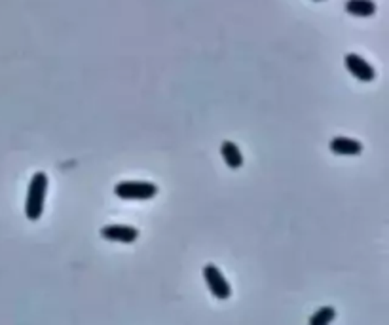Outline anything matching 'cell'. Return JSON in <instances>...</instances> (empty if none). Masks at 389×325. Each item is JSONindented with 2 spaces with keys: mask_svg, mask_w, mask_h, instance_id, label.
I'll return each instance as SVG.
<instances>
[{
  "mask_svg": "<svg viewBox=\"0 0 389 325\" xmlns=\"http://www.w3.org/2000/svg\"><path fill=\"white\" fill-rule=\"evenodd\" d=\"M48 179L46 172H34L29 183V193H27L25 202V215L29 221H38L44 213V204H46L48 193Z\"/></svg>",
  "mask_w": 389,
  "mask_h": 325,
  "instance_id": "cell-1",
  "label": "cell"
},
{
  "mask_svg": "<svg viewBox=\"0 0 389 325\" xmlns=\"http://www.w3.org/2000/svg\"><path fill=\"white\" fill-rule=\"evenodd\" d=\"M344 61H346V67H348L351 76L359 80V82H372V80L376 78L374 67L370 65L365 57H361L359 53H348Z\"/></svg>",
  "mask_w": 389,
  "mask_h": 325,
  "instance_id": "cell-4",
  "label": "cell"
},
{
  "mask_svg": "<svg viewBox=\"0 0 389 325\" xmlns=\"http://www.w3.org/2000/svg\"><path fill=\"white\" fill-rule=\"evenodd\" d=\"M101 236L108 242L133 244L139 238V228L129 225H105L101 228Z\"/></svg>",
  "mask_w": 389,
  "mask_h": 325,
  "instance_id": "cell-5",
  "label": "cell"
},
{
  "mask_svg": "<svg viewBox=\"0 0 389 325\" xmlns=\"http://www.w3.org/2000/svg\"><path fill=\"white\" fill-rule=\"evenodd\" d=\"M220 154H222V160H225L226 166L230 170H239L243 166V154H241L239 146L234 141H225L220 145Z\"/></svg>",
  "mask_w": 389,
  "mask_h": 325,
  "instance_id": "cell-7",
  "label": "cell"
},
{
  "mask_svg": "<svg viewBox=\"0 0 389 325\" xmlns=\"http://www.w3.org/2000/svg\"><path fill=\"white\" fill-rule=\"evenodd\" d=\"M114 194L122 200L143 202V200L154 198L158 194V186L148 181H122L114 186Z\"/></svg>",
  "mask_w": 389,
  "mask_h": 325,
  "instance_id": "cell-2",
  "label": "cell"
},
{
  "mask_svg": "<svg viewBox=\"0 0 389 325\" xmlns=\"http://www.w3.org/2000/svg\"><path fill=\"white\" fill-rule=\"evenodd\" d=\"M376 2L374 0H348L346 12L355 18H370L376 13Z\"/></svg>",
  "mask_w": 389,
  "mask_h": 325,
  "instance_id": "cell-8",
  "label": "cell"
},
{
  "mask_svg": "<svg viewBox=\"0 0 389 325\" xmlns=\"http://www.w3.org/2000/svg\"><path fill=\"white\" fill-rule=\"evenodd\" d=\"M316 2H321V0H316Z\"/></svg>",
  "mask_w": 389,
  "mask_h": 325,
  "instance_id": "cell-10",
  "label": "cell"
},
{
  "mask_svg": "<svg viewBox=\"0 0 389 325\" xmlns=\"http://www.w3.org/2000/svg\"><path fill=\"white\" fill-rule=\"evenodd\" d=\"M337 318V308L334 306H321L319 310L311 314L308 319V325H330Z\"/></svg>",
  "mask_w": 389,
  "mask_h": 325,
  "instance_id": "cell-9",
  "label": "cell"
},
{
  "mask_svg": "<svg viewBox=\"0 0 389 325\" xmlns=\"http://www.w3.org/2000/svg\"><path fill=\"white\" fill-rule=\"evenodd\" d=\"M204 279L205 284H207V289L211 291V295L215 299L218 300H228L232 297V287L228 284V279L222 272H220V268L217 265H209L204 266Z\"/></svg>",
  "mask_w": 389,
  "mask_h": 325,
  "instance_id": "cell-3",
  "label": "cell"
},
{
  "mask_svg": "<svg viewBox=\"0 0 389 325\" xmlns=\"http://www.w3.org/2000/svg\"><path fill=\"white\" fill-rule=\"evenodd\" d=\"M330 151L337 156H359L363 153V145L355 139H350V137H334L330 141Z\"/></svg>",
  "mask_w": 389,
  "mask_h": 325,
  "instance_id": "cell-6",
  "label": "cell"
}]
</instances>
